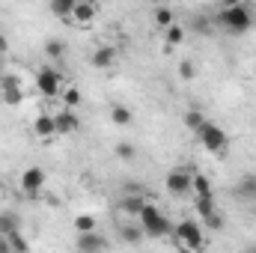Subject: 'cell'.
<instances>
[{
    "instance_id": "cell-1",
    "label": "cell",
    "mask_w": 256,
    "mask_h": 253,
    "mask_svg": "<svg viewBox=\"0 0 256 253\" xmlns=\"http://www.w3.org/2000/svg\"><path fill=\"white\" fill-rule=\"evenodd\" d=\"M218 27L224 30V33H230V36H244V33H250L256 24V12L254 6H248V3H226V6H220V12H218Z\"/></svg>"
},
{
    "instance_id": "cell-2",
    "label": "cell",
    "mask_w": 256,
    "mask_h": 253,
    "mask_svg": "<svg viewBox=\"0 0 256 253\" xmlns=\"http://www.w3.org/2000/svg\"><path fill=\"white\" fill-rule=\"evenodd\" d=\"M173 244H176L179 253H202L206 244H208L202 224H196L191 218H188V220H179V224L173 226Z\"/></svg>"
},
{
    "instance_id": "cell-3",
    "label": "cell",
    "mask_w": 256,
    "mask_h": 253,
    "mask_svg": "<svg viewBox=\"0 0 256 253\" xmlns=\"http://www.w3.org/2000/svg\"><path fill=\"white\" fill-rule=\"evenodd\" d=\"M137 224L143 226V236L146 238H167V236H173V226H176L155 202H146V208L140 212Z\"/></svg>"
},
{
    "instance_id": "cell-4",
    "label": "cell",
    "mask_w": 256,
    "mask_h": 253,
    "mask_svg": "<svg viewBox=\"0 0 256 253\" xmlns=\"http://www.w3.org/2000/svg\"><path fill=\"white\" fill-rule=\"evenodd\" d=\"M196 140H200V146H202L208 155H214V158H226V152H230V134L220 126H214V122H206V126L200 128V131H196Z\"/></svg>"
},
{
    "instance_id": "cell-5",
    "label": "cell",
    "mask_w": 256,
    "mask_h": 253,
    "mask_svg": "<svg viewBox=\"0 0 256 253\" xmlns=\"http://www.w3.org/2000/svg\"><path fill=\"white\" fill-rule=\"evenodd\" d=\"M164 190L170 196H188V194H194V173L188 167H173L164 176Z\"/></svg>"
},
{
    "instance_id": "cell-6",
    "label": "cell",
    "mask_w": 256,
    "mask_h": 253,
    "mask_svg": "<svg viewBox=\"0 0 256 253\" xmlns=\"http://www.w3.org/2000/svg\"><path fill=\"white\" fill-rule=\"evenodd\" d=\"M36 90H39L45 98H57V96L63 92V72H57L54 66L39 68V74H36Z\"/></svg>"
},
{
    "instance_id": "cell-7",
    "label": "cell",
    "mask_w": 256,
    "mask_h": 253,
    "mask_svg": "<svg viewBox=\"0 0 256 253\" xmlns=\"http://www.w3.org/2000/svg\"><path fill=\"white\" fill-rule=\"evenodd\" d=\"M0 98H3V104H9V108H18V104L24 102V86H21V78H18V74H3Z\"/></svg>"
},
{
    "instance_id": "cell-8",
    "label": "cell",
    "mask_w": 256,
    "mask_h": 253,
    "mask_svg": "<svg viewBox=\"0 0 256 253\" xmlns=\"http://www.w3.org/2000/svg\"><path fill=\"white\" fill-rule=\"evenodd\" d=\"M98 15V6L92 0H74V9H72V27H92Z\"/></svg>"
},
{
    "instance_id": "cell-9",
    "label": "cell",
    "mask_w": 256,
    "mask_h": 253,
    "mask_svg": "<svg viewBox=\"0 0 256 253\" xmlns=\"http://www.w3.org/2000/svg\"><path fill=\"white\" fill-rule=\"evenodd\" d=\"M18 185H21V190H24L27 196L42 194V188H45V170H42V167H27V170L21 173Z\"/></svg>"
},
{
    "instance_id": "cell-10",
    "label": "cell",
    "mask_w": 256,
    "mask_h": 253,
    "mask_svg": "<svg viewBox=\"0 0 256 253\" xmlns=\"http://www.w3.org/2000/svg\"><path fill=\"white\" fill-rule=\"evenodd\" d=\"M232 196H236L238 202L256 206V173H244V176L232 185Z\"/></svg>"
},
{
    "instance_id": "cell-11",
    "label": "cell",
    "mask_w": 256,
    "mask_h": 253,
    "mask_svg": "<svg viewBox=\"0 0 256 253\" xmlns=\"http://www.w3.org/2000/svg\"><path fill=\"white\" fill-rule=\"evenodd\" d=\"M74 250L78 253H104L108 250V238L98 236V232H84V236H78Z\"/></svg>"
},
{
    "instance_id": "cell-12",
    "label": "cell",
    "mask_w": 256,
    "mask_h": 253,
    "mask_svg": "<svg viewBox=\"0 0 256 253\" xmlns=\"http://www.w3.org/2000/svg\"><path fill=\"white\" fill-rule=\"evenodd\" d=\"M33 137H39V140H54L57 137V122H54V114H39L36 120H33Z\"/></svg>"
},
{
    "instance_id": "cell-13",
    "label": "cell",
    "mask_w": 256,
    "mask_h": 253,
    "mask_svg": "<svg viewBox=\"0 0 256 253\" xmlns=\"http://www.w3.org/2000/svg\"><path fill=\"white\" fill-rule=\"evenodd\" d=\"M54 122H57V134H78L80 131V116L78 110H57L54 114Z\"/></svg>"
},
{
    "instance_id": "cell-14",
    "label": "cell",
    "mask_w": 256,
    "mask_h": 253,
    "mask_svg": "<svg viewBox=\"0 0 256 253\" xmlns=\"http://www.w3.org/2000/svg\"><path fill=\"white\" fill-rule=\"evenodd\" d=\"M114 63H116V48H110V45H98L90 54V66L92 68H110Z\"/></svg>"
},
{
    "instance_id": "cell-15",
    "label": "cell",
    "mask_w": 256,
    "mask_h": 253,
    "mask_svg": "<svg viewBox=\"0 0 256 253\" xmlns=\"http://www.w3.org/2000/svg\"><path fill=\"white\" fill-rule=\"evenodd\" d=\"M146 202H152V200H146V196H122L120 200V212L128 214V218H140V212L146 208Z\"/></svg>"
},
{
    "instance_id": "cell-16",
    "label": "cell",
    "mask_w": 256,
    "mask_h": 253,
    "mask_svg": "<svg viewBox=\"0 0 256 253\" xmlns=\"http://www.w3.org/2000/svg\"><path fill=\"white\" fill-rule=\"evenodd\" d=\"M194 196H196V200H214L212 179H208L206 173H194Z\"/></svg>"
},
{
    "instance_id": "cell-17",
    "label": "cell",
    "mask_w": 256,
    "mask_h": 253,
    "mask_svg": "<svg viewBox=\"0 0 256 253\" xmlns=\"http://www.w3.org/2000/svg\"><path fill=\"white\" fill-rule=\"evenodd\" d=\"M120 238H122L126 244H131V248H137L146 236H143V226H140V224H122V226H120Z\"/></svg>"
},
{
    "instance_id": "cell-18",
    "label": "cell",
    "mask_w": 256,
    "mask_h": 253,
    "mask_svg": "<svg viewBox=\"0 0 256 253\" xmlns=\"http://www.w3.org/2000/svg\"><path fill=\"white\" fill-rule=\"evenodd\" d=\"M182 42H185V24H170L164 30V48L170 51V48H179Z\"/></svg>"
},
{
    "instance_id": "cell-19",
    "label": "cell",
    "mask_w": 256,
    "mask_h": 253,
    "mask_svg": "<svg viewBox=\"0 0 256 253\" xmlns=\"http://www.w3.org/2000/svg\"><path fill=\"white\" fill-rule=\"evenodd\" d=\"M152 24H155V27H161V30H167L170 24H176L173 9H170V6H155V9H152Z\"/></svg>"
},
{
    "instance_id": "cell-20",
    "label": "cell",
    "mask_w": 256,
    "mask_h": 253,
    "mask_svg": "<svg viewBox=\"0 0 256 253\" xmlns=\"http://www.w3.org/2000/svg\"><path fill=\"white\" fill-rule=\"evenodd\" d=\"M21 230V220H18V214L15 212H0V236H12V232H18Z\"/></svg>"
},
{
    "instance_id": "cell-21",
    "label": "cell",
    "mask_w": 256,
    "mask_h": 253,
    "mask_svg": "<svg viewBox=\"0 0 256 253\" xmlns=\"http://www.w3.org/2000/svg\"><path fill=\"white\" fill-rule=\"evenodd\" d=\"M110 122L120 128H126L134 122V114H131V108H126V104H114L110 108Z\"/></svg>"
},
{
    "instance_id": "cell-22",
    "label": "cell",
    "mask_w": 256,
    "mask_h": 253,
    "mask_svg": "<svg viewBox=\"0 0 256 253\" xmlns=\"http://www.w3.org/2000/svg\"><path fill=\"white\" fill-rule=\"evenodd\" d=\"M60 98H63L66 110H78L80 102H84V92H80V86H66L63 92H60Z\"/></svg>"
},
{
    "instance_id": "cell-23",
    "label": "cell",
    "mask_w": 256,
    "mask_h": 253,
    "mask_svg": "<svg viewBox=\"0 0 256 253\" xmlns=\"http://www.w3.org/2000/svg\"><path fill=\"white\" fill-rule=\"evenodd\" d=\"M48 9H51V15H57L60 21L72 24V9H74V0H54Z\"/></svg>"
},
{
    "instance_id": "cell-24",
    "label": "cell",
    "mask_w": 256,
    "mask_h": 253,
    "mask_svg": "<svg viewBox=\"0 0 256 253\" xmlns=\"http://www.w3.org/2000/svg\"><path fill=\"white\" fill-rule=\"evenodd\" d=\"M182 122H185V128H191L194 134H196L200 128L208 122V120H206V114H202V110H196V108H194V110H188V114L182 116Z\"/></svg>"
},
{
    "instance_id": "cell-25",
    "label": "cell",
    "mask_w": 256,
    "mask_h": 253,
    "mask_svg": "<svg viewBox=\"0 0 256 253\" xmlns=\"http://www.w3.org/2000/svg\"><path fill=\"white\" fill-rule=\"evenodd\" d=\"M122 196H146V200L155 202V196L149 194V188L143 182H122Z\"/></svg>"
},
{
    "instance_id": "cell-26",
    "label": "cell",
    "mask_w": 256,
    "mask_h": 253,
    "mask_svg": "<svg viewBox=\"0 0 256 253\" xmlns=\"http://www.w3.org/2000/svg\"><path fill=\"white\" fill-rule=\"evenodd\" d=\"M74 232H78V236L96 232V218H92V214H78V218H74Z\"/></svg>"
},
{
    "instance_id": "cell-27",
    "label": "cell",
    "mask_w": 256,
    "mask_h": 253,
    "mask_svg": "<svg viewBox=\"0 0 256 253\" xmlns=\"http://www.w3.org/2000/svg\"><path fill=\"white\" fill-rule=\"evenodd\" d=\"M114 152H116V158H120V161H134V158H137V146H134V143H128V140H120Z\"/></svg>"
},
{
    "instance_id": "cell-28",
    "label": "cell",
    "mask_w": 256,
    "mask_h": 253,
    "mask_svg": "<svg viewBox=\"0 0 256 253\" xmlns=\"http://www.w3.org/2000/svg\"><path fill=\"white\" fill-rule=\"evenodd\" d=\"M9 244H12V253H30V250H33V248H30V242L24 238V232H21V230L9 236Z\"/></svg>"
},
{
    "instance_id": "cell-29",
    "label": "cell",
    "mask_w": 256,
    "mask_h": 253,
    "mask_svg": "<svg viewBox=\"0 0 256 253\" xmlns=\"http://www.w3.org/2000/svg\"><path fill=\"white\" fill-rule=\"evenodd\" d=\"M45 54H48L51 60H60L66 54V42L63 39H48V42H45Z\"/></svg>"
},
{
    "instance_id": "cell-30",
    "label": "cell",
    "mask_w": 256,
    "mask_h": 253,
    "mask_svg": "<svg viewBox=\"0 0 256 253\" xmlns=\"http://www.w3.org/2000/svg\"><path fill=\"white\" fill-rule=\"evenodd\" d=\"M179 78H182V80H194V78H196V66H194L191 60H182V63H179Z\"/></svg>"
},
{
    "instance_id": "cell-31",
    "label": "cell",
    "mask_w": 256,
    "mask_h": 253,
    "mask_svg": "<svg viewBox=\"0 0 256 253\" xmlns=\"http://www.w3.org/2000/svg\"><path fill=\"white\" fill-rule=\"evenodd\" d=\"M194 30L196 33H212V18H206V15L194 18Z\"/></svg>"
},
{
    "instance_id": "cell-32",
    "label": "cell",
    "mask_w": 256,
    "mask_h": 253,
    "mask_svg": "<svg viewBox=\"0 0 256 253\" xmlns=\"http://www.w3.org/2000/svg\"><path fill=\"white\" fill-rule=\"evenodd\" d=\"M0 253H12V244H9L6 236H0Z\"/></svg>"
},
{
    "instance_id": "cell-33",
    "label": "cell",
    "mask_w": 256,
    "mask_h": 253,
    "mask_svg": "<svg viewBox=\"0 0 256 253\" xmlns=\"http://www.w3.org/2000/svg\"><path fill=\"white\" fill-rule=\"evenodd\" d=\"M6 51H9V39L0 33V54H6Z\"/></svg>"
},
{
    "instance_id": "cell-34",
    "label": "cell",
    "mask_w": 256,
    "mask_h": 253,
    "mask_svg": "<svg viewBox=\"0 0 256 253\" xmlns=\"http://www.w3.org/2000/svg\"><path fill=\"white\" fill-rule=\"evenodd\" d=\"M242 253H256V244H250V248H244Z\"/></svg>"
}]
</instances>
